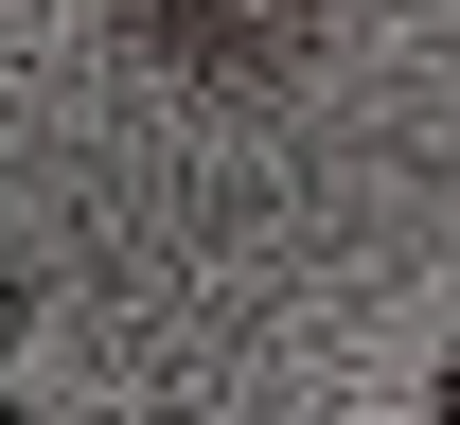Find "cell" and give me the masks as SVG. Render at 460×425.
Wrapping results in <instances>:
<instances>
[{
	"label": "cell",
	"instance_id": "obj_1",
	"mask_svg": "<svg viewBox=\"0 0 460 425\" xmlns=\"http://www.w3.org/2000/svg\"><path fill=\"white\" fill-rule=\"evenodd\" d=\"M425 425H460V355H443V390H425Z\"/></svg>",
	"mask_w": 460,
	"mask_h": 425
},
{
	"label": "cell",
	"instance_id": "obj_3",
	"mask_svg": "<svg viewBox=\"0 0 460 425\" xmlns=\"http://www.w3.org/2000/svg\"><path fill=\"white\" fill-rule=\"evenodd\" d=\"M0 425H18V408H0Z\"/></svg>",
	"mask_w": 460,
	"mask_h": 425
},
{
	"label": "cell",
	"instance_id": "obj_2",
	"mask_svg": "<svg viewBox=\"0 0 460 425\" xmlns=\"http://www.w3.org/2000/svg\"><path fill=\"white\" fill-rule=\"evenodd\" d=\"M18 319H36V302H18V266H0V337H18Z\"/></svg>",
	"mask_w": 460,
	"mask_h": 425
}]
</instances>
